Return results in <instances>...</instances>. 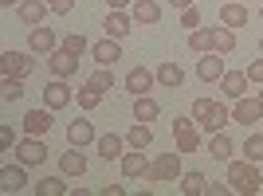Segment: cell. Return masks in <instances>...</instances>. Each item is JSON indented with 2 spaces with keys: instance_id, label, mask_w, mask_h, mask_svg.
<instances>
[{
  "instance_id": "12",
  "label": "cell",
  "mask_w": 263,
  "mask_h": 196,
  "mask_svg": "<svg viewBox=\"0 0 263 196\" xmlns=\"http://www.w3.org/2000/svg\"><path fill=\"white\" fill-rule=\"evenodd\" d=\"M51 114L55 110L51 106H40V110H28V114H24V133H32V138H47V133H51Z\"/></svg>"
},
{
  "instance_id": "39",
  "label": "cell",
  "mask_w": 263,
  "mask_h": 196,
  "mask_svg": "<svg viewBox=\"0 0 263 196\" xmlns=\"http://www.w3.org/2000/svg\"><path fill=\"white\" fill-rule=\"evenodd\" d=\"M0 145H4V153H12V145H16V130H12L8 122L0 126Z\"/></svg>"
},
{
  "instance_id": "31",
  "label": "cell",
  "mask_w": 263,
  "mask_h": 196,
  "mask_svg": "<svg viewBox=\"0 0 263 196\" xmlns=\"http://www.w3.org/2000/svg\"><path fill=\"white\" fill-rule=\"evenodd\" d=\"M35 196H71V188L63 185V177H44L35 185Z\"/></svg>"
},
{
  "instance_id": "9",
  "label": "cell",
  "mask_w": 263,
  "mask_h": 196,
  "mask_svg": "<svg viewBox=\"0 0 263 196\" xmlns=\"http://www.w3.org/2000/svg\"><path fill=\"white\" fill-rule=\"evenodd\" d=\"M224 71H228V67H224V55H220V51H204L197 59V79H200V83H220Z\"/></svg>"
},
{
  "instance_id": "36",
  "label": "cell",
  "mask_w": 263,
  "mask_h": 196,
  "mask_svg": "<svg viewBox=\"0 0 263 196\" xmlns=\"http://www.w3.org/2000/svg\"><path fill=\"white\" fill-rule=\"evenodd\" d=\"M59 47H67L71 55H83V51H90V40L83 32H71V35H63V44H59Z\"/></svg>"
},
{
  "instance_id": "23",
  "label": "cell",
  "mask_w": 263,
  "mask_h": 196,
  "mask_svg": "<svg viewBox=\"0 0 263 196\" xmlns=\"http://www.w3.org/2000/svg\"><path fill=\"white\" fill-rule=\"evenodd\" d=\"M220 24H224V28H232V32H240L243 24H248V4H240V0H228V4L220 8Z\"/></svg>"
},
{
  "instance_id": "1",
  "label": "cell",
  "mask_w": 263,
  "mask_h": 196,
  "mask_svg": "<svg viewBox=\"0 0 263 196\" xmlns=\"http://www.w3.org/2000/svg\"><path fill=\"white\" fill-rule=\"evenodd\" d=\"M228 188L236 196H255L263 192V173H259V165L248 161V157H232L228 161Z\"/></svg>"
},
{
  "instance_id": "51",
  "label": "cell",
  "mask_w": 263,
  "mask_h": 196,
  "mask_svg": "<svg viewBox=\"0 0 263 196\" xmlns=\"http://www.w3.org/2000/svg\"><path fill=\"white\" fill-rule=\"evenodd\" d=\"M240 4H248V0H240Z\"/></svg>"
},
{
  "instance_id": "22",
  "label": "cell",
  "mask_w": 263,
  "mask_h": 196,
  "mask_svg": "<svg viewBox=\"0 0 263 196\" xmlns=\"http://www.w3.org/2000/svg\"><path fill=\"white\" fill-rule=\"evenodd\" d=\"M130 16H134V24H161V4L157 0H134L130 4Z\"/></svg>"
},
{
  "instance_id": "21",
  "label": "cell",
  "mask_w": 263,
  "mask_h": 196,
  "mask_svg": "<svg viewBox=\"0 0 263 196\" xmlns=\"http://www.w3.org/2000/svg\"><path fill=\"white\" fill-rule=\"evenodd\" d=\"M59 173L63 177H83L87 173V157H83L79 145H71L67 153H59Z\"/></svg>"
},
{
  "instance_id": "5",
  "label": "cell",
  "mask_w": 263,
  "mask_h": 196,
  "mask_svg": "<svg viewBox=\"0 0 263 196\" xmlns=\"http://www.w3.org/2000/svg\"><path fill=\"white\" fill-rule=\"evenodd\" d=\"M12 153H16V161H24L28 169H32V165H44V161H47V142L28 133L24 142H16V149H12Z\"/></svg>"
},
{
  "instance_id": "47",
  "label": "cell",
  "mask_w": 263,
  "mask_h": 196,
  "mask_svg": "<svg viewBox=\"0 0 263 196\" xmlns=\"http://www.w3.org/2000/svg\"><path fill=\"white\" fill-rule=\"evenodd\" d=\"M0 8H20V0H0Z\"/></svg>"
},
{
  "instance_id": "48",
  "label": "cell",
  "mask_w": 263,
  "mask_h": 196,
  "mask_svg": "<svg viewBox=\"0 0 263 196\" xmlns=\"http://www.w3.org/2000/svg\"><path fill=\"white\" fill-rule=\"evenodd\" d=\"M259 102H263V87H259Z\"/></svg>"
},
{
  "instance_id": "27",
  "label": "cell",
  "mask_w": 263,
  "mask_h": 196,
  "mask_svg": "<svg viewBox=\"0 0 263 196\" xmlns=\"http://www.w3.org/2000/svg\"><path fill=\"white\" fill-rule=\"evenodd\" d=\"M149 142H154V130H149V122H134L130 133H126V145H130V149H149Z\"/></svg>"
},
{
  "instance_id": "34",
  "label": "cell",
  "mask_w": 263,
  "mask_h": 196,
  "mask_svg": "<svg viewBox=\"0 0 263 196\" xmlns=\"http://www.w3.org/2000/svg\"><path fill=\"white\" fill-rule=\"evenodd\" d=\"M240 153L248 157V161H255V165H263V133H252L248 142L240 145Z\"/></svg>"
},
{
  "instance_id": "6",
  "label": "cell",
  "mask_w": 263,
  "mask_h": 196,
  "mask_svg": "<svg viewBox=\"0 0 263 196\" xmlns=\"http://www.w3.org/2000/svg\"><path fill=\"white\" fill-rule=\"evenodd\" d=\"M232 122L236 126H255V122H263V102H259V94L255 98H236V106H232Z\"/></svg>"
},
{
  "instance_id": "30",
  "label": "cell",
  "mask_w": 263,
  "mask_h": 196,
  "mask_svg": "<svg viewBox=\"0 0 263 196\" xmlns=\"http://www.w3.org/2000/svg\"><path fill=\"white\" fill-rule=\"evenodd\" d=\"M181 192L185 196H204L209 192V177L204 173H181Z\"/></svg>"
},
{
  "instance_id": "20",
  "label": "cell",
  "mask_w": 263,
  "mask_h": 196,
  "mask_svg": "<svg viewBox=\"0 0 263 196\" xmlns=\"http://www.w3.org/2000/svg\"><path fill=\"white\" fill-rule=\"evenodd\" d=\"M95 149H99L102 161H122V153H126V138H118V133H99Z\"/></svg>"
},
{
  "instance_id": "11",
  "label": "cell",
  "mask_w": 263,
  "mask_h": 196,
  "mask_svg": "<svg viewBox=\"0 0 263 196\" xmlns=\"http://www.w3.org/2000/svg\"><path fill=\"white\" fill-rule=\"evenodd\" d=\"M28 188V165L24 161H16V165H4L0 169V192H24Z\"/></svg>"
},
{
  "instance_id": "28",
  "label": "cell",
  "mask_w": 263,
  "mask_h": 196,
  "mask_svg": "<svg viewBox=\"0 0 263 196\" xmlns=\"http://www.w3.org/2000/svg\"><path fill=\"white\" fill-rule=\"evenodd\" d=\"M157 114H161V106H157L149 94L134 98V122H157Z\"/></svg>"
},
{
  "instance_id": "35",
  "label": "cell",
  "mask_w": 263,
  "mask_h": 196,
  "mask_svg": "<svg viewBox=\"0 0 263 196\" xmlns=\"http://www.w3.org/2000/svg\"><path fill=\"white\" fill-rule=\"evenodd\" d=\"M0 98H4V102H20V98H24V79L4 75V90H0Z\"/></svg>"
},
{
  "instance_id": "13",
  "label": "cell",
  "mask_w": 263,
  "mask_h": 196,
  "mask_svg": "<svg viewBox=\"0 0 263 196\" xmlns=\"http://www.w3.org/2000/svg\"><path fill=\"white\" fill-rule=\"evenodd\" d=\"M122 177H126V181H138V177H142L145 181V173H149V157H145L142 149H130V153H122Z\"/></svg>"
},
{
  "instance_id": "16",
  "label": "cell",
  "mask_w": 263,
  "mask_h": 196,
  "mask_svg": "<svg viewBox=\"0 0 263 196\" xmlns=\"http://www.w3.org/2000/svg\"><path fill=\"white\" fill-rule=\"evenodd\" d=\"M154 83H157V71H145V67H134L130 75H126V90H130L134 98L149 94V90H154Z\"/></svg>"
},
{
  "instance_id": "19",
  "label": "cell",
  "mask_w": 263,
  "mask_h": 196,
  "mask_svg": "<svg viewBox=\"0 0 263 196\" xmlns=\"http://www.w3.org/2000/svg\"><path fill=\"white\" fill-rule=\"evenodd\" d=\"M248 83H252V79H248V71H224L220 90H224V98H232V102H236V98L248 94Z\"/></svg>"
},
{
  "instance_id": "41",
  "label": "cell",
  "mask_w": 263,
  "mask_h": 196,
  "mask_svg": "<svg viewBox=\"0 0 263 196\" xmlns=\"http://www.w3.org/2000/svg\"><path fill=\"white\" fill-rule=\"evenodd\" d=\"M197 122H193V114H181V118H173V133H185V130H193Z\"/></svg>"
},
{
  "instance_id": "15",
  "label": "cell",
  "mask_w": 263,
  "mask_h": 196,
  "mask_svg": "<svg viewBox=\"0 0 263 196\" xmlns=\"http://www.w3.org/2000/svg\"><path fill=\"white\" fill-rule=\"evenodd\" d=\"M47 12H51V4H47V0H20L16 16H20V24L35 28V24H44V20H47Z\"/></svg>"
},
{
  "instance_id": "33",
  "label": "cell",
  "mask_w": 263,
  "mask_h": 196,
  "mask_svg": "<svg viewBox=\"0 0 263 196\" xmlns=\"http://www.w3.org/2000/svg\"><path fill=\"white\" fill-rule=\"evenodd\" d=\"M177 138V153H197L200 149V130L193 126V130H185V133H173Z\"/></svg>"
},
{
  "instance_id": "46",
  "label": "cell",
  "mask_w": 263,
  "mask_h": 196,
  "mask_svg": "<svg viewBox=\"0 0 263 196\" xmlns=\"http://www.w3.org/2000/svg\"><path fill=\"white\" fill-rule=\"evenodd\" d=\"M169 4H173V8H193L197 0H169Z\"/></svg>"
},
{
  "instance_id": "44",
  "label": "cell",
  "mask_w": 263,
  "mask_h": 196,
  "mask_svg": "<svg viewBox=\"0 0 263 196\" xmlns=\"http://www.w3.org/2000/svg\"><path fill=\"white\" fill-rule=\"evenodd\" d=\"M224 192H232L228 181H224V185H209V196H224Z\"/></svg>"
},
{
  "instance_id": "32",
  "label": "cell",
  "mask_w": 263,
  "mask_h": 196,
  "mask_svg": "<svg viewBox=\"0 0 263 196\" xmlns=\"http://www.w3.org/2000/svg\"><path fill=\"white\" fill-rule=\"evenodd\" d=\"M189 51H197V55L212 51V35H209V28H193V32H189Z\"/></svg>"
},
{
  "instance_id": "26",
  "label": "cell",
  "mask_w": 263,
  "mask_h": 196,
  "mask_svg": "<svg viewBox=\"0 0 263 196\" xmlns=\"http://www.w3.org/2000/svg\"><path fill=\"white\" fill-rule=\"evenodd\" d=\"M209 35H212V51H220V55H232L236 51V32L232 28H209Z\"/></svg>"
},
{
  "instance_id": "17",
  "label": "cell",
  "mask_w": 263,
  "mask_h": 196,
  "mask_svg": "<svg viewBox=\"0 0 263 196\" xmlns=\"http://www.w3.org/2000/svg\"><path fill=\"white\" fill-rule=\"evenodd\" d=\"M90 59H95V63L99 67H114L122 59V47H118V40H99V44H90Z\"/></svg>"
},
{
  "instance_id": "38",
  "label": "cell",
  "mask_w": 263,
  "mask_h": 196,
  "mask_svg": "<svg viewBox=\"0 0 263 196\" xmlns=\"http://www.w3.org/2000/svg\"><path fill=\"white\" fill-rule=\"evenodd\" d=\"M181 28H200V12H197V4H193V8H181Z\"/></svg>"
},
{
  "instance_id": "3",
  "label": "cell",
  "mask_w": 263,
  "mask_h": 196,
  "mask_svg": "<svg viewBox=\"0 0 263 196\" xmlns=\"http://www.w3.org/2000/svg\"><path fill=\"white\" fill-rule=\"evenodd\" d=\"M145 181H154V185H165V181H181V153L169 149V153H157L154 161H149V173Z\"/></svg>"
},
{
  "instance_id": "18",
  "label": "cell",
  "mask_w": 263,
  "mask_h": 196,
  "mask_svg": "<svg viewBox=\"0 0 263 196\" xmlns=\"http://www.w3.org/2000/svg\"><path fill=\"white\" fill-rule=\"evenodd\" d=\"M95 142H99V133H95V126H90L87 118H75L67 126V145H79V149H83V145H95Z\"/></svg>"
},
{
  "instance_id": "7",
  "label": "cell",
  "mask_w": 263,
  "mask_h": 196,
  "mask_svg": "<svg viewBox=\"0 0 263 196\" xmlns=\"http://www.w3.org/2000/svg\"><path fill=\"white\" fill-rule=\"evenodd\" d=\"M28 51H32V55L59 51V35H55L51 28H44V24H35V28H28Z\"/></svg>"
},
{
  "instance_id": "37",
  "label": "cell",
  "mask_w": 263,
  "mask_h": 196,
  "mask_svg": "<svg viewBox=\"0 0 263 196\" xmlns=\"http://www.w3.org/2000/svg\"><path fill=\"white\" fill-rule=\"evenodd\" d=\"M90 83H95L99 90H114V71H110V67H99V71L90 75Z\"/></svg>"
},
{
  "instance_id": "43",
  "label": "cell",
  "mask_w": 263,
  "mask_h": 196,
  "mask_svg": "<svg viewBox=\"0 0 263 196\" xmlns=\"http://www.w3.org/2000/svg\"><path fill=\"white\" fill-rule=\"evenodd\" d=\"M99 192H102V196H122V192H126V185H102Z\"/></svg>"
},
{
  "instance_id": "10",
  "label": "cell",
  "mask_w": 263,
  "mask_h": 196,
  "mask_svg": "<svg viewBox=\"0 0 263 196\" xmlns=\"http://www.w3.org/2000/svg\"><path fill=\"white\" fill-rule=\"evenodd\" d=\"M75 102V90L67 87V79H51L44 87V106H51V110H67Z\"/></svg>"
},
{
  "instance_id": "24",
  "label": "cell",
  "mask_w": 263,
  "mask_h": 196,
  "mask_svg": "<svg viewBox=\"0 0 263 196\" xmlns=\"http://www.w3.org/2000/svg\"><path fill=\"white\" fill-rule=\"evenodd\" d=\"M157 83H161L165 90H177L181 83H185V67L177 63V59H165V63L157 67Z\"/></svg>"
},
{
  "instance_id": "2",
  "label": "cell",
  "mask_w": 263,
  "mask_h": 196,
  "mask_svg": "<svg viewBox=\"0 0 263 196\" xmlns=\"http://www.w3.org/2000/svg\"><path fill=\"white\" fill-rule=\"evenodd\" d=\"M193 122H197L204 133H220L232 122V110L224 106V102H216V98H197V102H193Z\"/></svg>"
},
{
  "instance_id": "42",
  "label": "cell",
  "mask_w": 263,
  "mask_h": 196,
  "mask_svg": "<svg viewBox=\"0 0 263 196\" xmlns=\"http://www.w3.org/2000/svg\"><path fill=\"white\" fill-rule=\"evenodd\" d=\"M248 79H252V83H259V87H263V59H255V63L248 67Z\"/></svg>"
},
{
  "instance_id": "40",
  "label": "cell",
  "mask_w": 263,
  "mask_h": 196,
  "mask_svg": "<svg viewBox=\"0 0 263 196\" xmlns=\"http://www.w3.org/2000/svg\"><path fill=\"white\" fill-rule=\"evenodd\" d=\"M47 4H51L55 16H71L75 12V0H47Z\"/></svg>"
},
{
  "instance_id": "4",
  "label": "cell",
  "mask_w": 263,
  "mask_h": 196,
  "mask_svg": "<svg viewBox=\"0 0 263 196\" xmlns=\"http://www.w3.org/2000/svg\"><path fill=\"white\" fill-rule=\"evenodd\" d=\"M32 71H35V59H32V51H4V55H0V75L28 79Z\"/></svg>"
},
{
  "instance_id": "8",
  "label": "cell",
  "mask_w": 263,
  "mask_h": 196,
  "mask_svg": "<svg viewBox=\"0 0 263 196\" xmlns=\"http://www.w3.org/2000/svg\"><path fill=\"white\" fill-rule=\"evenodd\" d=\"M47 71H51L55 79H75L79 75V55H71L67 47H59V51L47 55Z\"/></svg>"
},
{
  "instance_id": "49",
  "label": "cell",
  "mask_w": 263,
  "mask_h": 196,
  "mask_svg": "<svg viewBox=\"0 0 263 196\" xmlns=\"http://www.w3.org/2000/svg\"><path fill=\"white\" fill-rule=\"evenodd\" d=\"M259 55H263V40H259Z\"/></svg>"
},
{
  "instance_id": "25",
  "label": "cell",
  "mask_w": 263,
  "mask_h": 196,
  "mask_svg": "<svg viewBox=\"0 0 263 196\" xmlns=\"http://www.w3.org/2000/svg\"><path fill=\"white\" fill-rule=\"evenodd\" d=\"M209 153H212V161H224V165H228L232 157H236V142H232L228 133L220 130V133H212V142H209Z\"/></svg>"
},
{
  "instance_id": "50",
  "label": "cell",
  "mask_w": 263,
  "mask_h": 196,
  "mask_svg": "<svg viewBox=\"0 0 263 196\" xmlns=\"http://www.w3.org/2000/svg\"><path fill=\"white\" fill-rule=\"evenodd\" d=\"M259 20H263V8H259Z\"/></svg>"
},
{
  "instance_id": "45",
  "label": "cell",
  "mask_w": 263,
  "mask_h": 196,
  "mask_svg": "<svg viewBox=\"0 0 263 196\" xmlns=\"http://www.w3.org/2000/svg\"><path fill=\"white\" fill-rule=\"evenodd\" d=\"M106 4H110V8H118V12H126V8L134 4V0H106Z\"/></svg>"
},
{
  "instance_id": "14",
  "label": "cell",
  "mask_w": 263,
  "mask_h": 196,
  "mask_svg": "<svg viewBox=\"0 0 263 196\" xmlns=\"http://www.w3.org/2000/svg\"><path fill=\"white\" fill-rule=\"evenodd\" d=\"M102 28H106L110 40H126V35L134 32V16H130V12L110 8V12H106V20H102Z\"/></svg>"
},
{
  "instance_id": "29",
  "label": "cell",
  "mask_w": 263,
  "mask_h": 196,
  "mask_svg": "<svg viewBox=\"0 0 263 196\" xmlns=\"http://www.w3.org/2000/svg\"><path fill=\"white\" fill-rule=\"evenodd\" d=\"M102 94H106V90H99L90 79L83 83V90H75V98H79V106H83V110H99L102 106Z\"/></svg>"
}]
</instances>
